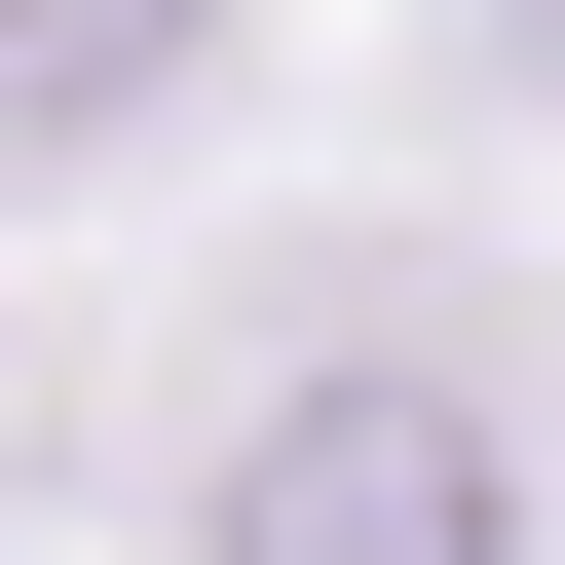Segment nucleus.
<instances>
[{"mask_svg":"<svg viewBox=\"0 0 565 565\" xmlns=\"http://www.w3.org/2000/svg\"><path fill=\"white\" fill-rule=\"evenodd\" d=\"M151 76H189V0H0V151H114Z\"/></svg>","mask_w":565,"mask_h":565,"instance_id":"2","label":"nucleus"},{"mask_svg":"<svg viewBox=\"0 0 565 565\" xmlns=\"http://www.w3.org/2000/svg\"><path fill=\"white\" fill-rule=\"evenodd\" d=\"M189 565H527V340L452 264H302L189 415Z\"/></svg>","mask_w":565,"mask_h":565,"instance_id":"1","label":"nucleus"}]
</instances>
